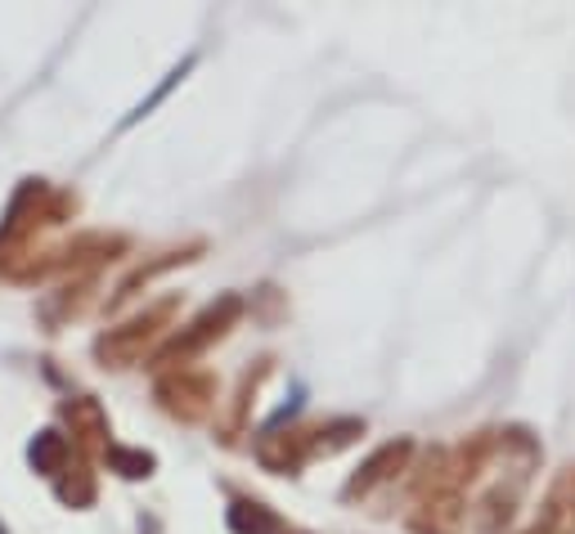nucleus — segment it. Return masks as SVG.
<instances>
[{"label":"nucleus","instance_id":"nucleus-10","mask_svg":"<svg viewBox=\"0 0 575 534\" xmlns=\"http://www.w3.org/2000/svg\"><path fill=\"white\" fill-rule=\"evenodd\" d=\"M203 247H181V251H162L157 260H148V265H140V270H131L126 279H122V288L113 292V306H122V301H131L140 288H148L157 275H167V270H176V265H185V260H194Z\"/></svg>","mask_w":575,"mask_h":534},{"label":"nucleus","instance_id":"nucleus-13","mask_svg":"<svg viewBox=\"0 0 575 534\" xmlns=\"http://www.w3.org/2000/svg\"><path fill=\"white\" fill-rule=\"evenodd\" d=\"M356 435H364V422H360V418H333V422H324V427L310 435V454H338V450H347Z\"/></svg>","mask_w":575,"mask_h":534},{"label":"nucleus","instance_id":"nucleus-7","mask_svg":"<svg viewBox=\"0 0 575 534\" xmlns=\"http://www.w3.org/2000/svg\"><path fill=\"white\" fill-rule=\"evenodd\" d=\"M463 521H468L463 494L459 490H441V494H428L419 503V512L409 516V530H414V534H463Z\"/></svg>","mask_w":575,"mask_h":534},{"label":"nucleus","instance_id":"nucleus-14","mask_svg":"<svg viewBox=\"0 0 575 534\" xmlns=\"http://www.w3.org/2000/svg\"><path fill=\"white\" fill-rule=\"evenodd\" d=\"M266 373H270V360H261L257 373H248V378L238 382V400H234V413H229V422H225V440H234V435L243 431V422H248V409L257 404V391H261Z\"/></svg>","mask_w":575,"mask_h":534},{"label":"nucleus","instance_id":"nucleus-12","mask_svg":"<svg viewBox=\"0 0 575 534\" xmlns=\"http://www.w3.org/2000/svg\"><path fill=\"white\" fill-rule=\"evenodd\" d=\"M225 521H229L234 534H279V516L257 499H234Z\"/></svg>","mask_w":575,"mask_h":534},{"label":"nucleus","instance_id":"nucleus-1","mask_svg":"<svg viewBox=\"0 0 575 534\" xmlns=\"http://www.w3.org/2000/svg\"><path fill=\"white\" fill-rule=\"evenodd\" d=\"M176 310H181V297H162V301H153L148 310H140L135 319H126L122 328H109V332L95 341V360H100L104 369H131L135 360H144L148 346L162 341V332L172 328Z\"/></svg>","mask_w":575,"mask_h":534},{"label":"nucleus","instance_id":"nucleus-6","mask_svg":"<svg viewBox=\"0 0 575 534\" xmlns=\"http://www.w3.org/2000/svg\"><path fill=\"white\" fill-rule=\"evenodd\" d=\"M63 422L72 427V444L81 454H109L113 450V427H109V413L100 409L95 396H76L63 404Z\"/></svg>","mask_w":575,"mask_h":534},{"label":"nucleus","instance_id":"nucleus-2","mask_svg":"<svg viewBox=\"0 0 575 534\" xmlns=\"http://www.w3.org/2000/svg\"><path fill=\"white\" fill-rule=\"evenodd\" d=\"M76 212L72 194H50L45 181H23V189L14 194L6 220H0V247H23L37 229L63 225V216Z\"/></svg>","mask_w":575,"mask_h":534},{"label":"nucleus","instance_id":"nucleus-11","mask_svg":"<svg viewBox=\"0 0 575 534\" xmlns=\"http://www.w3.org/2000/svg\"><path fill=\"white\" fill-rule=\"evenodd\" d=\"M68 459H72V440L68 435H59V431H41L32 444H28V463H32V472H41V476H63L68 472Z\"/></svg>","mask_w":575,"mask_h":534},{"label":"nucleus","instance_id":"nucleus-8","mask_svg":"<svg viewBox=\"0 0 575 534\" xmlns=\"http://www.w3.org/2000/svg\"><path fill=\"white\" fill-rule=\"evenodd\" d=\"M257 459H261V468L266 472H279V476H288V472H297L306 459H310V435L306 431H266L261 440H257Z\"/></svg>","mask_w":575,"mask_h":534},{"label":"nucleus","instance_id":"nucleus-4","mask_svg":"<svg viewBox=\"0 0 575 534\" xmlns=\"http://www.w3.org/2000/svg\"><path fill=\"white\" fill-rule=\"evenodd\" d=\"M153 396H157V404L167 409L172 418L198 422V418H207L212 404H216V378H212V373H194V369H167V373L157 378Z\"/></svg>","mask_w":575,"mask_h":534},{"label":"nucleus","instance_id":"nucleus-9","mask_svg":"<svg viewBox=\"0 0 575 534\" xmlns=\"http://www.w3.org/2000/svg\"><path fill=\"white\" fill-rule=\"evenodd\" d=\"M526 534H575V468H566L540 512V521Z\"/></svg>","mask_w":575,"mask_h":534},{"label":"nucleus","instance_id":"nucleus-5","mask_svg":"<svg viewBox=\"0 0 575 534\" xmlns=\"http://www.w3.org/2000/svg\"><path fill=\"white\" fill-rule=\"evenodd\" d=\"M409 454H414V440H387V444H378V450L360 463V472L347 481V499H364V494H373L378 485H387V481H396L400 472H404V463H409Z\"/></svg>","mask_w":575,"mask_h":534},{"label":"nucleus","instance_id":"nucleus-16","mask_svg":"<svg viewBox=\"0 0 575 534\" xmlns=\"http://www.w3.org/2000/svg\"><path fill=\"white\" fill-rule=\"evenodd\" d=\"M104 459H109V472H117V476H126V481H144V476H153V468H157V459H153L148 450H126V444H113Z\"/></svg>","mask_w":575,"mask_h":534},{"label":"nucleus","instance_id":"nucleus-3","mask_svg":"<svg viewBox=\"0 0 575 534\" xmlns=\"http://www.w3.org/2000/svg\"><path fill=\"white\" fill-rule=\"evenodd\" d=\"M238 315H243V297H234V292H229V297L212 301V306H207V310H203L189 328H181L167 346L157 350V364H162V369H176V360H189V355H203L212 341H220V337L238 324Z\"/></svg>","mask_w":575,"mask_h":534},{"label":"nucleus","instance_id":"nucleus-15","mask_svg":"<svg viewBox=\"0 0 575 534\" xmlns=\"http://www.w3.org/2000/svg\"><path fill=\"white\" fill-rule=\"evenodd\" d=\"M54 494H59L68 507H91V503H95V476H91V468H86V463L68 468V472L54 481Z\"/></svg>","mask_w":575,"mask_h":534}]
</instances>
